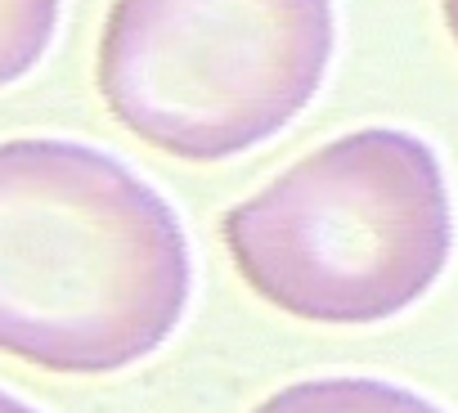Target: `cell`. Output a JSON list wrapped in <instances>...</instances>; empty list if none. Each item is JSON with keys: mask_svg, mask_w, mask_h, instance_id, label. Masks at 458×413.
Wrapping results in <instances>:
<instances>
[{"mask_svg": "<svg viewBox=\"0 0 458 413\" xmlns=\"http://www.w3.org/2000/svg\"><path fill=\"white\" fill-rule=\"evenodd\" d=\"M189 292V234L144 175L81 139H0V355L122 373L171 341Z\"/></svg>", "mask_w": 458, "mask_h": 413, "instance_id": "6da1fadb", "label": "cell"}, {"mask_svg": "<svg viewBox=\"0 0 458 413\" xmlns=\"http://www.w3.org/2000/svg\"><path fill=\"white\" fill-rule=\"evenodd\" d=\"M220 239L261 301L293 319L364 328L436 288L454 257V202L427 139L364 126L234 202Z\"/></svg>", "mask_w": 458, "mask_h": 413, "instance_id": "7a4b0ae2", "label": "cell"}, {"mask_svg": "<svg viewBox=\"0 0 458 413\" xmlns=\"http://www.w3.org/2000/svg\"><path fill=\"white\" fill-rule=\"evenodd\" d=\"M333 50V0H113L95 81L148 148L225 162L306 113Z\"/></svg>", "mask_w": 458, "mask_h": 413, "instance_id": "3957f363", "label": "cell"}, {"mask_svg": "<svg viewBox=\"0 0 458 413\" xmlns=\"http://www.w3.org/2000/svg\"><path fill=\"white\" fill-rule=\"evenodd\" d=\"M252 413H445V409L382 377H310L275 391Z\"/></svg>", "mask_w": 458, "mask_h": 413, "instance_id": "277c9868", "label": "cell"}, {"mask_svg": "<svg viewBox=\"0 0 458 413\" xmlns=\"http://www.w3.org/2000/svg\"><path fill=\"white\" fill-rule=\"evenodd\" d=\"M64 0H0V90L23 81L55 46Z\"/></svg>", "mask_w": 458, "mask_h": 413, "instance_id": "5b68a950", "label": "cell"}, {"mask_svg": "<svg viewBox=\"0 0 458 413\" xmlns=\"http://www.w3.org/2000/svg\"><path fill=\"white\" fill-rule=\"evenodd\" d=\"M0 413H41V409H37V404H28L23 395H14V391L0 386Z\"/></svg>", "mask_w": 458, "mask_h": 413, "instance_id": "8992f818", "label": "cell"}, {"mask_svg": "<svg viewBox=\"0 0 458 413\" xmlns=\"http://www.w3.org/2000/svg\"><path fill=\"white\" fill-rule=\"evenodd\" d=\"M440 10H445V28H449V37L458 41V0H440Z\"/></svg>", "mask_w": 458, "mask_h": 413, "instance_id": "52a82bcc", "label": "cell"}]
</instances>
